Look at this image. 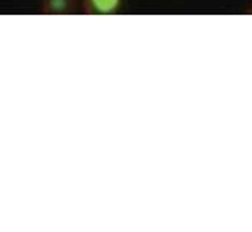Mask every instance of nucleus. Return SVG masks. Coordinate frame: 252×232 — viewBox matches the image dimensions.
Listing matches in <instances>:
<instances>
[{
  "instance_id": "nucleus-1",
  "label": "nucleus",
  "mask_w": 252,
  "mask_h": 232,
  "mask_svg": "<svg viewBox=\"0 0 252 232\" xmlns=\"http://www.w3.org/2000/svg\"><path fill=\"white\" fill-rule=\"evenodd\" d=\"M120 5L121 0H83V10L88 15H113Z\"/></svg>"
},
{
  "instance_id": "nucleus-2",
  "label": "nucleus",
  "mask_w": 252,
  "mask_h": 232,
  "mask_svg": "<svg viewBox=\"0 0 252 232\" xmlns=\"http://www.w3.org/2000/svg\"><path fill=\"white\" fill-rule=\"evenodd\" d=\"M75 0H45L43 12L45 13H70L73 10Z\"/></svg>"
}]
</instances>
